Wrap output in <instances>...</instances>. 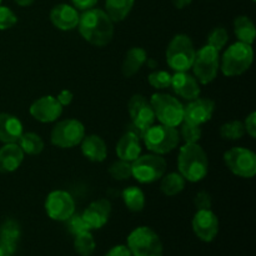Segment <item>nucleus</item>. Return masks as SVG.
Listing matches in <instances>:
<instances>
[{"instance_id":"f257e3e1","label":"nucleus","mask_w":256,"mask_h":256,"mask_svg":"<svg viewBox=\"0 0 256 256\" xmlns=\"http://www.w3.org/2000/svg\"><path fill=\"white\" fill-rule=\"evenodd\" d=\"M78 26L82 36L95 46H105L114 36V22L102 9L85 10L80 15Z\"/></svg>"},{"instance_id":"f03ea898","label":"nucleus","mask_w":256,"mask_h":256,"mask_svg":"<svg viewBox=\"0 0 256 256\" xmlns=\"http://www.w3.org/2000/svg\"><path fill=\"white\" fill-rule=\"evenodd\" d=\"M179 174L190 182H198L204 179L209 170L206 152L198 142L185 144L178 156Z\"/></svg>"},{"instance_id":"7ed1b4c3","label":"nucleus","mask_w":256,"mask_h":256,"mask_svg":"<svg viewBox=\"0 0 256 256\" xmlns=\"http://www.w3.org/2000/svg\"><path fill=\"white\" fill-rule=\"evenodd\" d=\"M254 50L252 45L238 42L226 49L222 58V72L226 76H238L244 74L252 66Z\"/></svg>"},{"instance_id":"20e7f679","label":"nucleus","mask_w":256,"mask_h":256,"mask_svg":"<svg viewBox=\"0 0 256 256\" xmlns=\"http://www.w3.org/2000/svg\"><path fill=\"white\" fill-rule=\"evenodd\" d=\"M195 54L196 50L192 39L185 34H178L166 49L168 65L175 72H188L192 69Z\"/></svg>"},{"instance_id":"39448f33","label":"nucleus","mask_w":256,"mask_h":256,"mask_svg":"<svg viewBox=\"0 0 256 256\" xmlns=\"http://www.w3.org/2000/svg\"><path fill=\"white\" fill-rule=\"evenodd\" d=\"M132 256H162L164 248L159 235L148 226H139L130 232L128 244Z\"/></svg>"},{"instance_id":"423d86ee","label":"nucleus","mask_w":256,"mask_h":256,"mask_svg":"<svg viewBox=\"0 0 256 256\" xmlns=\"http://www.w3.org/2000/svg\"><path fill=\"white\" fill-rule=\"evenodd\" d=\"M155 118L162 124L176 128L184 122V105L172 95L156 92L150 100Z\"/></svg>"},{"instance_id":"0eeeda50","label":"nucleus","mask_w":256,"mask_h":256,"mask_svg":"<svg viewBox=\"0 0 256 256\" xmlns=\"http://www.w3.org/2000/svg\"><path fill=\"white\" fill-rule=\"evenodd\" d=\"M144 142L154 154L162 155L172 152L180 142V135L176 128L168 125L152 124L144 135Z\"/></svg>"},{"instance_id":"6e6552de","label":"nucleus","mask_w":256,"mask_h":256,"mask_svg":"<svg viewBox=\"0 0 256 256\" xmlns=\"http://www.w3.org/2000/svg\"><path fill=\"white\" fill-rule=\"evenodd\" d=\"M166 172V162L158 154L139 156L132 162V176L142 184H152L162 179Z\"/></svg>"},{"instance_id":"1a4fd4ad","label":"nucleus","mask_w":256,"mask_h":256,"mask_svg":"<svg viewBox=\"0 0 256 256\" xmlns=\"http://www.w3.org/2000/svg\"><path fill=\"white\" fill-rule=\"evenodd\" d=\"M192 68L198 82L204 85L209 84L218 76L220 68L219 52L210 45H205L196 52Z\"/></svg>"},{"instance_id":"9d476101","label":"nucleus","mask_w":256,"mask_h":256,"mask_svg":"<svg viewBox=\"0 0 256 256\" xmlns=\"http://www.w3.org/2000/svg\"><path fill=\"white\" fill-rule=\"evenodd\" d=\"M85 136V128L79 120L66 119L56 122L52 130L50 140L52 145L62 149H70L82 142Z\"/></svg>"},{"instance_id":"9b49d317","label":"nucleus","mask_w":256,"mask_h":256,"mask_svg":"<svg viewBox=\"0 0 256 256\" xmlns=\"http://www.w3.org/2000/svg\"><path fill=\"white\" fill-rule=\"evenodd\" d=\"M224 162L232 174L250 179L256 174V155L246 148H232L224 154Z\"/></svg>"},{"instance_id":"f8f14e48","label":"nucleus","mask_w":256,"mask_h":256,"mask_svg":"<svg viewBox=\"0 0 256 256\" xmlns=\"http://www.w3.org/2000/svg\"><path fill=\"white\" fill-rule=\"evenodd\" d=\"M45 210L50 219L66 222L75 212L74 198L64 190H54L45 200Z\"/></svg>"},{"instance_id":"ddd939ff","label":"nucleus","mask_w":256,"mask_h":256,"mask_svg":"<svg viewBox=\"0 0 256 256\" xmlns=\"http://www.w3.org/2000/svg\"><path fill=\"white\" fill-rule=\"evenodd\" d=\"M192 225L194 234L205 242H212L219 232V219L210 209L198 210Z\"/></svg>"},{"instance_id":"4468645a","label":"nucleus","mask_w":256,"mask_h":256,"mask_svg":"<svg viewBox=\"0 0 256 256\" xmlns=\"http://www.w3.org/2000/svg\"><path fill=\"white\" fill-rule=\"evenodd\" d=\"M128 110L132 116V122L142 129L148 130L155 122V114L152 104L146 98L140 94L132 95L128 104Z\"/></svg>"},{"instance_id":"2eb2a0df","label":"nucleus","mask_w":256,"mask_h":256,"mask_svg":"<svg viewBox=\"0 0 256 256\" xmlns=\"http://www.w3.org/2000/svg\"><path fill=\"white\" fill-rule=\"evenodd\" d=\"M62 105L52 95L42 96L35 100L30 106V115L40 122H56L62 114Z\"/></svg>"},{"instance_id":"dca6fc26","label":"nucleus","mask_w":256,"mask_h":256,"mask_svg":"<svg viewBox=\"0 0 256 256\" xmlns=\"http://www.w3.org/2000/svg\"><path fill=\"white\" fill-rule=\"evenodd\" d=\"M214 110L215 104L212 100L198 98L184 106V122L200 126L212 119Z\"/></svg>"},{"instance_id":"f3484780","label":"nucleus","mask_w":256,"mask_h":256,"mask_svg":"<svg viewBox=\"0 0 256 256\" xmlns=\"http://www.w3.org/2000/svg\"><path fill=\"white\" fill-rule=\"evenodd\" d=\"M170 86L176 92V95L189 102L198 99L200 95L199 82L196 78H194L188 72H176L174 75H172Z\"/></svg>"},{"instance_id":"a211bd4d","label":"nucleus","mask_w":256,"mask_h":256,"mask_svg":"<svg viewBox=\"0 0 256 256\" xmlns=\"http://www.w3.org/2000/svg\"><path fill=\"white\" fill-rule=\"evenodd\" d=\"M112 214V204L106 199H99L92 202L89 206L85 209L82 216L85 220L90 229H100L104 226L109 220Z\"/></svg>"},{"instance_id":"6ab92c4d","label":"nucleus","mask_w":256,"mask_h":256,"mask_svg":"<svg viewBox=\"0 0 256 256\" xmlns=\"http://www.w3.org/2000/svg\"><path fill=\"white\" fill-rule=\"evenodd\" d=\"M79 12L74 6L68 4H59L54 6L50 12V20L52 25L60 30H72L78 26L79 22Z\"/></svg>"},{"instance_id":"aec40b11","label":"nucleus","mask_w":256,"mask_h":256,"mask_svg":"<svg viewBox=\"0 0 256 256\" xmlns=\"http://www.w3.org/2000/svg\"><path fill=\"white\" fill-rule=\"evenodd\" d=\"M24 152L18 142H8L0 149V172H12L22 165Z\"/></svg>"},{"instance_id":"412c9836","label":"nucleus","mask_w":256,"mask_h":256,"mask_svg":"<svg viewBox=\"0 0 256 256\" xmlns=\"http://www.w3.org/2000/svg\"><path fill=\"white\" fill-rule=\"evenodd\" d=\"M82 152L90 162H102L106 159L108 148L99 135H88L82 140Z\"/></svg>"},{"instance_id":"4be33fe9","label":"nucleus","mask_w":256,"mask_h":256,"mask_svg":"<svg viewBox=\"0 0 256 256\" xmlns=\"http://www.w3.org/2000/svg\"><path fill=\"white\" fill-rule=\"evenodd\" d=\"M22 124L16 116L0 112V142H16L22 134Z\"/></svg>"},{"instance_id":"5701e85b","label":"nucleus","mask_w":256,"mask_h":256,"mask_svg":"<svg viewBox=\"0 0 256 256\" xmlns=\"http://www.w3.org/2000/svg\"><path fill=\"white\" fill-rule=\"evenodd\" d=\"M142 154L140 139L132 132H125L116 144V155L120 160L132 162Z\"/></svg>"},{"instance_id":"b1692460","label":"nucleus","mask_w":256,"mask_h":256,"mask_svg":"<svg viewBox=\"0 0 256 256\" xmlns=\"http://www.w3.org/2000/svg\"><path fill=\"white\" fill-rule=\"evenodd\" d=\"M146 59L148 52L142 48L135 46L129 49L125 54L124 62H122V75L125 78H132L142 69V65L146 62Z\"/></svg>"},{"instance_id":"393cba45","label":"nucleus","mask_w":256,"mask_h":256,"mask_svg":"<svg viewBox=\"0 0 256 256\" xmlns=\"http://www.w3.org/2000/svg\"><path fill=\"white\" fill-rule=\"evenodd\" d=\"M135 0H106L105 8L106 14L114 22H122L129 15L134 6Z\"/></svg>"},{"instance_id":"a878e982","label":"nucleus","mask_w":256,"mask_h":256,"mask_svg":"<svg viewBox=\"0 0 256 256\" xmlns=\"http://www.w3.org/2000/svg\"><path fill=\"white\" fill-rule=\"evenodd\" d=\"M234 32L235 35L238 36L239 42H246V44L252 45L254 42L256 36V29L254 22L250 20V18L238 16L234 22Z\"/></svg>"},{"instance_id":"bb28decb","label":"nucleus","mask_w":256,"mask_h":256,"mask_svg":"<svg viewBox=\"0 0 256 256\" xmlns=\"http://www.w3.org/2000/svg\"><path fill=\"white\" fill-rule=\"evenodd\" d=\"M122 200L128 209L132 212H140L145 206V194L140 188H126L122 192Z\"/></svg>"},{"instance_id":"cd10ccee","label":"nucleus","mask_w":256,"mask_h":256,"mask_svg":"<svg viewBox=\"0 0 256 256\" xmlns=\"http://www.w3.org/2000/svg\"><path fill=\"white\" fill-rule=\"evenodd\" d=\"M16 142L24 154L28 155H38L44 150V142L35 132H22Z\"/></svg>"},{"instance_id":"c85d7f7f","label":"nucleus","mask_w":256,"mask_h":256,"mask_svg":"<svg viewBox=\"0 0 256 256\" xmlns=\"http://www.w3.org/2000/svg\"><path fill=\"white\" fill-rule=\"evenodd\" d=\"M185 182L186 180L179 172H170V174L162 176L160 189L168 196H174L184 190Z\"/></svg>"},{"instance_id":"c756f323","label":"nucleus","mask_w":256,"mask_h":256,"mask_svg":"<svg viewBox=\"0 0 256 256\" xmlns=\"http://www.w3.org/2000/svg\"><path fill=\"white\" fill-rule=\"evenodd\" d=\"M95 248H96V242L90 232H84L75 235L74 249L80 256H90L94 252Z\"/></svg>"},{"instance_id":"7c9ffc66","label":"nucleus","mask_w":256,"mask_h":256,"mask_svg":"<svg viewBox=\"0 0 256 256\" xmlns=\"http://www.w3.org/2000/svg\"><path fill=\"white\" fill-rule=\"evenodd\" d=\"M22 235V230H20L19 222H15L12 219H8L4 222L0 226V239L5 240V242H12V244H18Z\"/></svg>"},{"instance_id":"2f4dec72","label":"nucleus","mask_w":256,"mask_h":256,"mask_svg":"<svg viewBox=\"0 0 256 256\" xmlns=\"http://www.w3.org/2000/svg\"><path fill=\"white\" fill-rule=\"evenodd\" d=\"M220 135L225 140H239L245 135L244 122H225L220 128Z\"/></svg>"},{"instance_id":"473e14b6","label":"nucleus","mask_w":256,"mask_h":256,"mask_svg":"<svg viewBox=\"0 0 256 256\" xmlns=\"http://www.w3.org/2000/svg\"><path fill=\"white\" fill-rule=\"evenodd\" d=\"M180 139H182L185 142V144H194L198 142L202 138V129L200 126L194 124H190V122H182L180 124Z\"/></svg>"},{"instance_id":"72a5a7b5","label":"nucleus","mask_w":256,"mask_h":256,"mask_svg":"<svg viewBox=\"0 0 256 256\" xmlns=\"http://www.w3.org/2000/svg\"><path fill=\"white\" fill-rule=\"evenodd\" d=\"M109 172L114 179L116 180H128L132 176V162H125V160H119L110 165Z\"/></svg>"},{"instance_id":"f704fd0d","label":"nucleus","mask_w":256,"mask_h":256,"mask_svg":"<svg viewBox=\"0 0 256 256\" xmlns=\"http://www.w3.org/2000/svg\"><path fill=\"white\" fill-rule=\"evenodd\" d=\"M148 82L152 88L158 90L166 89L172 85V75L165 70H156L152 72L148 78Z\"/></svg>"},{"instance_id":"c9c22d12","label":"nucleus","mask_w":256,"mask_h":256,"mask_svg":"<svg viewBox=\"0 0 256 256\" xmlns=\"http://www.w3.org/2000/svg\"><path fill=\"white\" fill-rule=\"evenodd\" d=\"M228 40H229V35H228L226 29H224V28H215L209 34L208 45H210L215 50L220 52L226 45Z\"/></svg>"},{"instance_id":"e433bc0d","label":"nucleus","mask_w":256,"mask_h":256,"mask_svg":"<svg viewBox=\"0 0 256 256\" xmlns=\"http://www.w3.org/2000/svg\"><path fill=\"white\" fill-rule=\"evenodd\" d=\"M66 224H68V230L70 232V234L75 235L80 234V232H90V228L89 225L85 222V220L82 219V215H76L74 214L66 220Z\"/></svg>"},{"instance_id":"4c0bfd02","label":"nucleus","mask_w":256,"mask_h":256,"mask_svg":"<svg viewBox=\"0 0 256 256\" xmlns=\"http://www.w3.org/2000/svg\"><path fill=\"white\" fill-rule=\"evenodd\" d=\"M16 22L18 18L12 9L6 6H0V30L10 29Z\"/></svg>"},{"instance_id":"58836bf2","label":"nucleus","mask_w":256,"mask_h":256,"mask_svg":"<svg viewBox=\"0 0 256 256\" xmlns=\"http://www.w3.org/2000/svg\"><path fill=\"white\" fill-rule=\"evenodd\" d=\"M194 202L195 206L198 208V210L210 209V208H212V196H210L209 192H198L196 196H195Z\"/></svg>"},{"instance_id":"ea45409f","label":"nucleus","mask_w":256,"mask_h":256,"mask_svg":"<svg viewBox=\"0 0 256 256\" xmlns=\"http://www.w3.org/2000/svg\"><path fill=\"white\" fill-rule=\"evenodd\" d=\"M244 126H245V132H248L252 139L256 138V112H252V114L245 119Z\"/></svg>"},{"instance_id":"a19ab883","label":"nucleus","mask_w":256,"mask_h":256,"mask_svg":"<svg viewBox=\"0 0 256 256\" xmlns=\"http://www.w3.org/2000/svg\"><path fill=\"white\" fill-rule=\"evenodd\" d=\"M16 250V244L0 239V256H12Z\"/></svg>"},{"instance_id":"79ce46f5","label":"nucleus","mask_w":256,"mask_h":256,"mask_svg":"<svg viewBox=\"0 0 256 256\" xmlns=\"http://www.w3.org/2000/svg\"><path fill=\"white\" fill-rule=\"evenodd\" d=\"M105 256H132L126 245H116L112 248Z\"/></svg>"},{"instance_id":"37998d69","label":"nucleus","mask_w":256,"mask_h":256,"mask_svg":"<svg viewBox=\"0 0 256 256\" xmlns=\"http://www.w3.org/2000/svg\"><path fill=\"white\" fill-rule=\"evenodd\" d=\"M72 4H74L75 9L85 12V10H89L92 9V8H94L99 0H72Z\"/></svg>"},{"instance_id":"c03bdc74","label":"nucleus","mask_w":256,"mask_h":256,"mask_svg":"<svg viewBox=\"0 0 256 256\" xmlns=\"http://www.w3.org/2000/svg\"><path fill=\"white\" fill-rule=\"evenodd\" d=\"M72 98H74V95H72V92L70 90H62V92H59L56 99L62 106H65V105H69L72 102Z\"/></svg>"},{"instance_id":"a18cd8bd","label":"nucleus","mask_w":256,"mask_h":256,"mask_svg":"<svg viewBox=\"0 0 256 256\" xmlns=\"http://www.w3.org/2000/svg\"><path fill=\"white\" fill-rule=\"evenodd\" d=\"M126 132H132V134H134L135 136L139 138V139L142 140V139H144V135H145V132H146V130L142 129V128L136 126V125L132 124H132L126 128Z\"/></svg>"},{"instance_id":"49530a36","label":"nucleus","mask_w":256,"mask_h":256,"mask_svg":"<svg viewBox=\"0 0 256 256\" xmlns=\"http://www.w3.org/2000/svg\"><path fill=\"white\" fill-rule=\"evenodd\" d=\"M192 0H172V4H174L178 9H182V8L192 4Z\"/></svg>"},{"instance_id":"de8ad7c7","label":"nucleus","mask_w":256,"mask_h":256,"mask_svg":"<svg viewBox=\"0 0 256 256\" xmlns=\"http://www.w3.org/2000/svg\"><path fill=\"white\" fill-rule=\"evenodd\" d=\"M15 2H16L18 5H20V6H29V5H32V2H35V0H14Z\"/></svg>"},{"instance_id":"09e8293b","label":"nucleus","mask_w":256,"mask_h":256,"mask_svg":"<svg viewBox=\"0 0 256 256\" xmlns=\"http://www.w3.org/2000/svg\"><path fill=\"white\" fill-rule=\"evenodd\" d=\"M252 2H255V0H252Z\"/></svg>"},{"instance_id":"8fccbe9b","label":"nucleus","mask_w":256,"mask_h":256,"mask_svg":"<svg viewBox=\"0 0 256 256\" xmlns=\"http://www.w3.org/2000/svg\"><path fill=\"white\" fill-rule=\"evenodd\" d=\"M0 2H2V0H0Z\"/></svg>"}]
</instances>
